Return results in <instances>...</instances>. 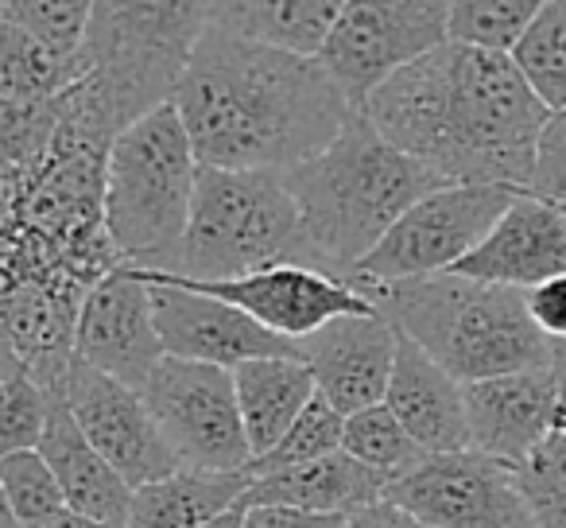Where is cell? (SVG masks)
Listing matches in <instances>:
<instances>
[{"instance_id":"60d3db41","label":"cell","mask_w":566,"mask_h":528,"mask_svg":"<svg viewBox=\"0 0 566 528\" xmlns=\"http://www.w3.org/2000/svg\"><path fill=\"white\" fill-rule=\"evenodd\" d=\"M28 528H113V525H102V520H94V517H82V513H74L71 505H66V509L51 513V517L35 520V525H28Z\"/></svg>"},{"instance_id":"484cf974","label":"cell","mask_w":566,"mask_h":528,"mask_svg":"<svg viewBox=\"0 0 566 528\" xmlns=\"http://www.w3.org/2000/svg\"><path fill=\"white\" fill-rule=\"evenodd\" d=\"M509 55L551 113L566 110V0H547Z\"/></svg>"},{"instance_id":"f1b7e54d","label":"cell","mask_w":566,"mask_h":528,"mask_svg":"<svg viewBox=\"0 0 566 528\" xmlns=\"http://www.w3.org/2000/svg\"><path fill=\"white\" fill-rule=\"evenodd\" d=\"M342 432H346V416L323 393H315L307 408L300 412V420L283 432V439L268 455L252 458L249 474L260 478V474H275L287 470V466H303L323 455H334V451H342Z\"/></svg>"},{"instance_id":"74e56055","label":"cell","mask_w":566,"mask_h":528,"mask_svg":"<svg viewBox=\"0 0 566 528\" xmlns=\"http://www.w3.org/2000/svg\"><path fill=\"white\" fill-rule=\"evenodd\" d=\"M342 528H431V525L419 520V517H411L408 509H400V505L388 501V497H380V501L349 513V517L342 520Z\"/></svg>"},{"instance_id":"f35d334b","label":"cell","mask_w":566,"mask_h":528,"mask_svg":"<svg viewBox=\"0 0 566 528\" xmlns=\"http://www.w3.org/2000/svg\"><path fill=\"white\" fill-rule=\"evenodd\" d=\"M551 373H555V427L566 432V342H555Z\"/></svg>"},{"instance_id":"7a4b0ae2","label":"cell","mask_w":566,"mask_h":528,"mask_svg":"<svg viewBox=\"0 0 566 528\" xmlns=\"http://www.w3.org/2000/svg\"><path fill=\"white\" fill-rule=\"evenodd\" d=\"M385 141L447 183H504L527 190L547 105L509 51L442 43L388 74L361 105Z\"/></svg>"},{"instance_id":"d590c367","label":"cell","mask_w":566,"mask_h":528,"mask_svg":"<svg viewBox=\"0 0 566 528\" xmlns=\"http://www.w3.org/2000/svg\"><path fill=\"white\" fill-rule=\"evenodd\" d=\"M524 303H527L532 323L543 331V339L566 342V272H558V277H547L535 288H527Z\"/></svg>"},{"instance_id":"4fadbf2b","label":"cell","mask_w":566,"mask_h":528,"mask_svg":"<svg viewBox=\"0 0 566 528\" xmlns=\"http://www.w3.org/2000/svg\"><path fill=\"white\" fill-rule=\"evenodd\" d=\"M59 393H63L71 416L78 420V427L86 432V439L109 458L113 470L133 489L167 478L182 466L175 451L167 447L159 424L151 420L140 389L74 358Z\"/></svg>"},{"instance_id":"8fae6325","label":"cell","mask_w":566,"mask_h":528,"mask_svg":"<svg viewBox=\"0 0 566 528\" xmlns=\"http://www.w3.org/2000/svg\"><path fill=\"white\" fill-rule=\"evenodd\" d=\"M385 497L431 528H535L516 466L473 447L423 455V463L388 482Z\"/></svg>"},{"instance_id":"3957f363","label":"cell","mask_w":566,"mask_h":528,"mask_svg":"<svg viewBox=\"0 0 566 528\" xmlns=\"http://www.w3.org/2000/svg\"><path fill=\"white\" fill-rule=\"evenodd\" d=\"M206 28L210 0H94L82 79L59 94L63 117L113 144L171 102Z\"/></svg>"},{"instance_id":"8992f818","label":"cell","mask_w":566,"mask_h":528,"mask_svg":"<svg viewBox=\"0 0 566 528\" xmlns=\"http://www.w3.org/2000/svg\"><path fill=\"white\" fill-rule=\"evenodd\" d=\"M272 265L318 269L283 172L198 164L187 234L171 265L156 272L187 280H233Z\"/></svg>"},{"instance_id":"f546056e","label":"cell","mask_w":566,"mask_h":528,"mask_svg":"<svg viewBox=\"0 0 566 528\" xmlns=\"http://www.w3.org/2000/svg\"><path fill=\"white\" fill-rule=\"evenodd\" d=\"M59 133V97H0V156L4 167L32 172L51 152Z\"/></svg>"},{"instance_id":"cb8c5ba5","label":"cell","mask_w":566,"mask_h":528,"mask_svg":"<svg viewBox=\"0 0 566 528\" xmlns=\"http://www.w3.org/2000/svg\"><path fill=\"white\" fill-rule=\"evenodd\" d=\"M346 0H210V28L318 55Z\"/></svg>"},{"instance_id":"7402d4cb","label":"cell","mask_w":566,"mask_h":528,"mask_svg":"<svg viewBox=\"0 0 566 528\" xmlns=\"http://www.w3.org/2000/svg\"><path fill=\"white\" fill-rule=\"evenodd\" d=\"M237 408L249 435L252 458L268 455L283 432L300 420V412L318 393L315 373L303 358H252L233 370Z\"/></svg>"},{"instance_id":"836d02e7","label":"cell","mask_w":566,"mask_h":528,"mask_svg":"<svg viewBox=\"0 0 566 528\" xmlns=\"http://www.w3.org/2000/svg\"><path fill=\"white\" fill-rule=\"evenodd\" d=\"M51 393L28 370L0 381V455L40 447L43 427H48Z\"/></svg>"},{"instance_id":"277c9868","label":"cell","mask_w":566,"mask_h":528,"mask_svg":"<svg viewBox=\"0 0 566 528\" xmlns=\"http://www.w3.org/2000/svg\"><path fill=\"white\" fill-rule=\"evenodd\" d=\"M283 183L300 206L318 269L334 277H349L408 206L447 187L439 172L385 141L365 113L323 152L287 167Z\"/></svg>"},{"instance_id":"1f68e13d","label":"cell","mask_w":566,"mask_h":528,"mask_svg":"<svg viewBox=\"0 0 566 528\" xmlns=\"http://www.w3.org/2000/svg\"><path fill=\"white\" fill-rule=\"evenodd\" d=\"M90 12H94V0H0V20L24 28L63 55H78Z\"/></svg>"},{"instance_id":"7c38bea8","label":"cell","mask_w":566,"mask_h":528,"mask_svg":"<svg viewBox=\"0 0 566 528\" xmlns=\"http://www.w3.org/2000/svg\"><path fill=\"white\" fill-rule=\"evenodd\" d=\"M136 272L151 288V311H156L164 354L187 358V362H210L221 365V370H237L252 358H303L300 342L260 327L256 319L244 315L233 303L179 284L164 272Z\"/></svg>"},{"instance_id":"9a60e30c","label":"cell","mask_w":566,"mask_h":528,"mask_svg":"<svg viewBox=\"0 0 566 528\" xmlns=\"http://www.w3.org/2000/svg\"><path fill=\"white\" fill-rule=\"evenodd\" d=\"M74 358L140 389V393L151 370L164 362V339H159L156 311H151V288L144 284L133 265H120L90 288L78 311Z\"/></svg>"},{"instance_id":"52a82bcc","label":"cell","mask_w":566,"mask_h":528,"mask_svg":"<svg viewBox=\"0 0 566 528\" xmlns=\"http://www.w3.org/2000/svg\"><path fill=\"white\" fill-rule=\"evenodd\" d=\"M198 156L175 102L117 133L105 156V226L136 269H167L190 221Z\"/></svg>"},{"instance_id":"ab89813d","label":"cell","mask_w":566,"mask_h":528,"mask_svg":"<svg viewBox=\"0 0 566 528\" xmlns=\"http://www.w3.org/2000/svg\"><path fill=\"white\" fill-rule=\"evenodd\" d=\"M17 198H20V172L17 167H4L0 172V237L9 229L12 214H17Z\"/></svg>"},{"instance_id":"4316f807","label":"cell","mask_w":566,"mask_h":528,"mask_svg":"<svg viewBox=\"0 0 566 528\" xmlns=\"http://www.w3.org/2000/svg\"><path fill=\"white\" fill-rule=\"evenodd\" d=\"M342 451L354 455L357 463H365L369 470L385 474L388 482H396L400 474H408L416 463H423L427 451L403 432V424L396 420V412L385 401L357 408L346 416V432H342Z\"/></svg>"},{"instance_id":"ee69618b","label":"cell","mask_w":566,"mask_h":528,"mask_svg":"<svg viewBox=\"0 0 566 528\" xmlns=\"http://www.w3.org/2000/svg\"><path fill=\"white\" fill-rule=\"evenodd\" d=\"M0 528H24V525L17 520V513H12L9 497H4V489H0Z\"/></svg>"},{"instance_id":"5bb4252c","label":"cell","mask_w":566,"mask_h":528,"mask_svg":"<svg viewBox=\"0 0 566 528\" xmlns=\"http://www.w3.org/2000/svg\"><path fill=\"white\" fill-rule=\"evenodd\" d=\"M164 277H171V272H164ZM171 280L233 303L244 315L256 319L260 327H268V331L283 334V339L292 342L307 339V334H315L318 327H326L338 315L373 311V303L346 277L311 269V265H272V269L244 272V277L233 280Z\"/></svg>"},{"instance_id":"5b68a950","label":"cell","mask_w":566,"mask_h":528,"mask_svg":"<svg viewBox=\"0 0 566 528\" xmlns=\"http://www.w3.org/2000/svg\"><path fill=\"white\" fill-rule=\"evenodd\" d=\"M361 296L462 385L496 373L539 370L555 358V342L543 339L527 315L524 288L434 272L361 288Z\"/></svg>"},{"instance_id":"d6a6232c","label":"cell","mask_w":566,"mask_h":528,"mask_svg":"<svg viewBox=\"0 0 566 528\" xmlns=\"http://www.w3.org/2000/svg\"><path fill=\"white\" fill-rule=\"evenodd\" d=\"M0 489H4L12 513H17V520L24 528L51 517V513L66 509L59 478L48 466V458L40 455V447L17 451V455H0Z\"/></svg>"},{"instance_id":"ac0fdd59","label":"cell","mask_w":566,"mask_h":528,"mask_svg":"<svg viewBox=\"0 0 566 528\" xmlns=\"http://www.w3.org/2000/svg\"><path fill=\"white\" fill-rule=\"evenodd\" d=\"M450 272L485 280V284L524 288V292L539 280L566 272V206L520 190L485 234V241Z\"/></svg>"},{"instance_id":"7bdbcfd3","label":"cell","mask_w":566,"mask_h":528,"mask_svg":"<svg viewBox=\"0 0 566 528\" xmlns=\"http://www.w3.org/2000/svg\"><path fill=\"white\" fill-rule=\"evenodd\" d=\"M24 365H20V358H17V350L9 346V342L0 339V381L4 377H12V373H20Z\"/></svg>"},{"instance_id":"4dcf8cb0","label":"cell","mask_w":566,"mask_h":528,"mask_svg":"<svg viewBox=\"0 0 566 528\" xmlns=\"http://www.w3.org/2000/svg\"><path fill=\"white\" fill-rule=\"evenodd\" d=\"M516 482L535 528H566V432L555 427L524 463H516Z\"/></svg>"},{"instance_id":"d6986e66","label":"cell","mask_w":566,"mask_h":528,"mask_svg":"<svg viewBox=\"0 0 566 528\" xmlns=\"http://www.w3.org/2000/svg\"><path fill=\"white\" fill-rule=\"evenodd\" d=\"M385 404L396 412L403 432L427 455H447V451L470 447L462 381L442 370L408 334L396 339V362H392V377H388Z\"/></svg>"},{"instance_id":"f6af8a7d","label":"cell","mask_w":566,"mask_h":528,"mask_svg":"<svg viewBox=\"0 0 566 528\" xmlns=\"http://www.w3.org/2000/svg\"><path fill=\"white\" fill-rule=\"evenodd\" d=\"M0 172H4V156H0Z\"/></svg>"},{"instance_id":"44dd1931","label":"cell","mask_w":566,"mask_h":528,"mask_svg":"<svg viewBox=\"0 0 566 528\" xmlns=\"http://www.w3.org/2000/svg\"><path fill=\"white\" fill-rule=\"evenodd\" d=\"M388 489V478L357 463L346 451H334L315 463L287 466V470L260 474L252 486L244 489V505H292V509L307 513H349L365 509V505L380 501Z\"/></svg>"},{"instance_id":"d4e9b609","label":"cell","mask_w":566,"mask_h":528,"mask_svg":"<svg viewBox=\"0 0 566 528\" xmlns=\"http://www.w3.org/2000/svg\"><path fill=\"white\" fill-rule=\"evenodd\" d=\"M82 79V55H63L24 28L0 20V97H59Z\"/></svg>"},{"instance_id":"83f0119b","label":"cell","mask_w":566,"mask_h":528,"mask_svg":"<svg viewBox=\"0 0 566 528\" xmlns=\"http://www.w3.org/2000/svg\"><path fill=\"white\" fill-rule=\"evenodd\" d=\"M547 0H447V32L454 43L512 51Z\"/></svg>"},{"instance_id":"2e32d148","label":"cell","mask_w":566,"mask_h":528,"mask_svg":"<svg viewBox=\"0 0 566 528\" xmlns=\"http://www.w3.org/2000/svg\"><path fill=\"white\" fill-rule=\"evenodd\" d=\"M400 331L385 311H357L338 315L315 334L300 339L303 362L315 373V385L342 416L380 404L388 393Z\"/></svg>"},{"instance_id":"6da1fadb","label":"cell","mask_w":566,"mask_h":528,"mask_svg":"<svg viewBox=\"0 0 566 528\" xmlns=\"http://www.w3.org/2000/svg\"><path fill=\"white\" fill-rule=\"evenodd\" d=\"M198 164L287 172L323 152L357 105L318 55L206 28L175 90Z\"/></svg>"},{"instance_id":"ba28073f","label":"cell","mask_w":566,"mask_h":528,"mask_svg":"<svg viewBox=\"0 0 566 528\" xmlns=\"http://www.w3.org/2000/svg\"><path fill=\"white\" fill-rule=\"evenodd\" d=\"M516 195L520 187L504 183H447L408 206L346 280L361 292L373 284L450 272L485 241Z\"/></svg>"},{"instance_id":"8d00e7d4","label":"cell","mask_w":566,"mask_h":528,"mask_svg":"<svg viewBox=\"0 0 566 528\" xmlns=\"http://www.w3.org/2000/svg\"><path fill=\"white\" fill-rule=\"evenodd\" d=\"M342 513H307L292 505H249L244 528H342Z\"/></svg>"},{"instance_id":"ffe728a7","label":"cell","mask_w":566,"mask_h":528,"mask_svg":"<svg viewBox=\"0 0 566 528\" xmlns=\"http://www.w3.org/2000/svg\"><path fill=\"white\" fill-rule=\"evenodd\" d=\"M48 393H51V408H48V427H43V439H40V455L55 470L63 501L74 513H82V517L125 528L128 509H133V486L86 439L78 420L66 408L63 393L59 389H48Z\"/></svg>"},{"instance_id":"603a6c76","label":"cell","mask_w":566,"mask_h":528,"mask_svg":"<svg viewBox=\"0 0 566 528\" xmlns=\"http://www.w3.org/2000/svg\"><path fill=\"white\" fill-rule=\"evenodd\" d=\"M252 486L249 470H202L179 466L167 478L133 489V509L125 528H202Z\"/></svg>"},{"instance_id":"30bf717a","label":"cell","mask_w":566,"mask_h":528,"mask_svg":"<svg viewBox=\"0 0 566 528\" xmlns=\"http://www.w3.org/2000/svg\"><path fill=\"white\" fill-rule=\"evenodd\" d=\"M442 43H450L447 0H346L318 59L361 110L388 74Z\"/></svg>"},{"instance_id":"9c48e42d","label":"cell","mask_w":566,"mask_h":528,"mask_svg":"<svg viewBox=\"0 0 566 528\" xmlns=\"http://www.w3.org/2000/svg\"><path fill=\"white\" fill-rule=\"evenodd\" d=\"M144 401L182 466L249 470L252 447L237 408L233 370L164 354L144 385Z\"/></svg>"},{"instance_id":"e575fe53","label":"cell","mask_w":566,"mask_h":528,"mask_svg":"<svg viewBox=\"0 0 566 528\" xmlns=\"http://www.w3.org/2000/svg\"><path fill=\"white\" fill-rule=\"evenodd\" d=\"M527 190L547 198V203L566 206V110L547 113V121H543Z\"/></svg>"},{"instance_id":"e0dca14e","label":"cell","mask_w":566,"mask_h":528,"mask_svg":"<svg viewBox=\"0 0 566 528\" xmlns=\"http://www.w3.org/2000/svg\"><path fill=\"white\" fill-rule=\"evenodd\" d=\"M462 396L470 447L509 466L524 463L555 432V373L551 365L465 381Z\"/></svg>"},{"instance_id":"b9f144b4","label":"cell","mask_w":566,"mask_h":528,"mask_svg":"<svg viewBox=\"0 0 566 528\" xmlns=\"http://www.w3.org/2000/svg\"><path fill=\"white\" fill-rule=\"evenodd\" d=\"M244 509H249V505H244V501L229 505L226 513H218V517H213V520H206L202 528H244Z\"/></svg>"}]
</instances>
